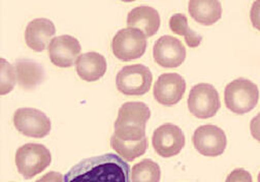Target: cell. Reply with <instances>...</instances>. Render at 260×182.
Segmentation results:
<instances>
[{
  "label": "cell",
  "instance_id": "6da1fadb",
  "mask_svg": "<svg viewBox=\"0 0 260 182\" xmlns=\"http://www.w3.org/2000/svg\"><path fill=\"white\" fill-rule=\"evenodd\" d=\"M130 168L120 157L107 154L83 160L64 176V182H132Z\"/></svg>",
  "mask_w": 260,
  "mask_h": 182
},
{
  "label": "cell",
  "instance_id": "7a4b0ae2",
  "mask_svg": "<svg viewBox=\"0 0 260 182\" xmlns=\"http://www.w3.org/2000/svg\"><path fill=\"white\" fill-rule=\"evenodd\" d=\"M151 117L150 108L142 102H128L119 109L115 121V137L125 140H143L146 137V124Z\"/></svg>",
  "mask_w": 260,
  "mask_h": 182
},
{
  "label": "cell",
  "instance_id": "3957f363",
  "mask_svg": "<svg viewBox=\"0 0 260 182\" xmlns=\"http://www.w3.org/2000/svg\"><path fill=\"white\" fill-rule=\"evenodd\" d=\"M225 105L236 114L252 111L259 100V90L256 84L244 78L229 83L224 90Z\"/></svg>",
  "mask_w": 260,
  "mask_h": 182
},
{
  "label": "cell",
  "instance_id": "277c9868",
  "mask_svg": "<svg viewBox=\"0 0 260 182\" xmlns=\"http://www.w3.org/2000/svg\"><path fill=\"white\" fill-rule=\"evenodd\" d=\"M52 162L50 150L43 144L28 143L16 153V166L25 179H31L45 171Z\"/></svg>",
  "mask_w": 260,
  "mask_h": 182
},
{
  "label": "cell",
  "instance_id": "5b68a950",
  "mask_svg": "<svg viewBox=\"0 0 260 182\" xmlns=\"http://www.w3.org/2000/svg\"><path fill=\"white\" fill-rule=\"evenodd\" d=\"M147 49V37L139 29L127 27L115 35L112 42L114 55L121 62L141 58Z\"/></svg>",
  "mask_w": 260,
  "mask_h": 182
},
{
  "label": "cell",
  "instance_id": "8992f818",
  "mask_svg": "<svg viewBox=\"0 0 260 182\" xmlns=\"http://www.w3.org/2000/svg\"><path fill=\"white\" fill-rule=\"evenodd\" d=\"M153 75L144 65L126 66L118 73L116 85L121 94L126 96H144L151 88Z\"/></svg>",
  "mask_w": 260,
  "mask_h": 182
},
{
  "label": "cell",
  "instance_id": "52a82bcc",
  "mask_svg": "<svg viewBox=\"0 0 260 182\" xmlns=\"http://www.w3.org/2000/svg\"><path fill=\"white\" fill-rule=\"evenodd\" d=\"M221 107L216 88L208 83H200L191 88L188 97V109L200 119H208L217 114Z\"/></svg>",
  "mask_w": 260,
  "mask_h": 182
},
{
  "label": "cell",
  "instance_id": "ba28073f",
  "mask_svg": "<svg viewBox=\"0 0 260 182\" xmlns=\"http://www.w3.org/2000/svg\"><path fill=\"white\" fill-rule=\"evenodd\" d=\"M14 126L19 133L30 138H44L51 132V120L42 111L20 108L14 114Z\"/></svg>",
  "mask_w": 260,
  "mask_h": 182
},
{
  "label": "cell",
  "instance_id": "9c48e42d",
  "mask_svg": "<svg viewBox=\"0 0 260 182\" xmlns=\"http://www.w3.org/2000/svg\"><path fill=\"white\" fill-rule=\"evenodd\" d=\"M152 144L162 158H172L181 153L185 146V135L183 131L175 125H162L154 131Z\"/></svg>",
  "mask_w": 260,
  "mask_h": 182
},
{
  "label": "cell",
  "instance_id": "30bf717a",
  "mask_svg": "<svg viewBox=\"0 0 260 182\" xmlns=\"http://www.w3.org/2000/svg\"><path fill=\"white\" fill-rule=\"evenodd\" d=\"M193 144L195 149L205 157L221 156L227 145L226 135L223 130L213 125L202 126L193 134Z\"/></svg>",
  "mask_w": 260,
  "mask_h": 182
},
{
  "label": "cell",
  "instance_id": "8fae6325",
  "mask_svg": "<svg viewBox=\"0 0 260 182\" xmlns=\"http://www.w3.org/2000/svg\"><path fill=\"white\" fill-rule=\"evenodd\" d=\"M153 57L155 63L162 68H178L185 62L186 49L179 39L164 36L155 42Z\"/></svg>",
  "mask_w": 260,
  "mask_h": 182
},
{
  "label": "cell",
  "instance_id": "7c38bea8",
  "mask_svg": "<svg viewBox=\"0 0 260 182\" xmlns=\"http://www.w3.org/2000/svg\"><path fill=\"white\" fill-rule=\"evenodd\" d=\"M185 91V79L177 73H168L159 76L154 85L153 94L159 104L174 106L183 99Z\"/></svg>",
  "mask_w": 260,
  "mask_h": 182
},
{
  "label": "cell",
  "instance_id": "4fadbf2b",
  "mask_svg": "<svg viewBox=\"0 0 260 182\" xmlns=\"http://www.w3.org/2000/svg\"><path fill=\"white\" fill-rule=\"evenodd\" d=\"M49 57L53 65L59 68H70L77 63L82 47L80 42L72 36H60L52 39L48 47Z\"/></svg>",
  "mask_w": 260,
  "mask_h": 182
},
{
  "label": "cell",
  "instance_id": "5bb4252c",
  "mask_svg": "<svg viewBox=\"0 0 260 182\" xmlns=\"http://www.w3.org/2000/svg\"><path fill=\"white\" fill-rule=\"evenodd\" d=\"M56 34L54 23L46 18H38L28 23L25 30V42L35 52H43Z\"/></svg>",
  "mask_w": 260,
  "mask_h": 182
},
{
  "label": "cell",
  "instance_id": "9a60e30c",
  "mask_svg": "<svg viewBox=\"0 0 260 182\" xmlns=\"http://www.w3.org/2000/svg\"><path fill=\"white\" fill-rule=\"evenodd\" d=\"M159 13L151 7L141 6L130 11L127 15L128 27L136 28L147 37H153L160 28Z\"/></svg>",
  "mask_w": 260,
  "mask_h": 182
},
{
  "label": "cell",
  "instance_id": "2e32d148",
  "mask_svg": "<svg viewBox=\"0 0 260 182\" xmlns=\"http://www.w3.org/2000/svg\"><path fill=\"white\" fill-rule=\"evenodd\" d=\"M79 77L87 82H94L104 77L107 72V59L97 52H88L80 55L76 63Z\"/></svg>",
  "mask_w": 260,
  "mask_h": 182
},
{
  "label": "cell",
  "instance_id": "e0dca14e",
  "mask_svg": "<svg viewBox=\"0 0 260 182\" xmlns=\"http://www.w3.org/2000/svg\"><path fill=\"white\" fill-rule=\"evenodd\" d=\"M17 81L24 89H35L45 79V70L42 65L28 58L17 59L14 64Z\"/></svg>",
  "mask_w": 260,
  "mask_h": 182
},
{
  "label": "cell",
  "instance_id": "ac0fdd59",
  "mask_svg": "<svg viewBox=\"0 0 260 182\" xmlns=\"http://www.w3.org/2000/svg\"><path fill=\"white\" fill-rule=\"evenodd\" d=\"M188 11L193 20L206 26L218 22L222 16L221 3L217 0H190Z\"/></svg>",
  "mask_w": 260,
  "mask_h": 182
},
{
  "label": "cell",
  "instance_id": "d6986e66",
  "mask_svg": "<svg viewBox=\"0 0 260 182\" xmlns=\"http://www.w3.org/2000/svg\"><path fill=\"white\" fill-rule=\"evenodd\" d=\"M111 146L126 162H134L145 155L148 147L147 138L144 140H123L112 136Z\"/></svg>",
  "mask_w": 260,
  "mask_h": 182
},
{
  "label": "cell",
  "instance_id": "ffe728a7",
  "mask_svg": "<svg viewBox=\"0 0 260 182\" xmlns=\"http://www.w3.org/2000/svg\"><path fill=\"white\" fill-rule=\"evenodd\" d=\"M170 27L173 33L185 38L186 44L190 48L199 47L203 41V37L189 27L187 17L184 14L173 15L170 20Z\"/></svg>",
  "mask_w": 260,
  "mask_h": 182
},
{
  "label": "cell",
  "instance_id": "44dd1931",
  "mask_svg": "<svg viewBox=\"0 0 260 182\" xmlns=\"http://www.w3.org/2000/svg\"><path fill=\"white\" fill-rule=\"evenodd\" d=\"M160 177L159 165L149 159L136 164L132 171V182H159Z\"/></svg>",
  "mask_w": 260,
  "mask_h": 182
},
{
  "label": "cell",
  "instance_id": "7402d4cb",
  "mask_svg": "<svg viewBox=\"0 0 260 182\" xmlns=\"http://www.w3.org/2000/svg\"><path fill=\"white\" fill-rule=\"evenodd\" d=\"M0 70H2L0 95L6 96L14 89L17 83V74L15 67L9 64L5 58L0 59Z\"/></svg>",
  "mask_w": 260,
  "mask_h": 182
},
{
  "label": "cell",
  "instance_id": "603a6c76",
  "mask_svg": "<svg viewBox=\"0 0 260 182\" xmlns=\"http://www.w3.org/2000/svg\"><path fill=\"white\" fill-rule=\"evenodd\" d=\"M225 182H253V179L248 171L243 168H238L227 176Z\"/></svg>",
  "mask_w": 260,
  "mask_h": 182
},
{
  "label": "cell",
  "instance_id": "cb8c5ba5",
  "mask_svg": "<svg viewBox=\"0 0 260 182\" xmlns=\"http://www.w3.org/2000/svg\"><path fill=\"white\" fill-rule=\"evenodd\" d=\"M250 19L253 27L260 32V0H256L253 3L250 11Z\"/></svg>",
  "mask_w": 260,
  "mask_h": 182
},
{
  "label": "cell",
  "instance_id": "d4e9b609",
  "mask_svg": "<svg viewBox=\"0 0 260 182\" xmlns=\"http://www.w3.org/2000/svg\"><path fill=\"white\" fill-rule=\"evenodd\" d=\"M252 137L260 143V113H258L252 120L250 125Z\"/></svg>",
  "mask_w": 260,
  "mask_h": 182
},
{
  "label": "cell",
  "instance_id": "484cf974",
  "mask_svg": "<svg viewBox=\"0 0 260 182\" xmlns=\"http://www.w3.org/2000/svg\"><path fill=\"white\" fill-rule=\"evenodd\" d=\"M36 182H64V177L55 171L45 174L43 177L38 179Z\"/></svg>",
  "mask_w": 260,
  "mask_h": 182
},
{
  "label": "cell",
  "instance_id": "4316f807",
  "mask_svg": "<svg viewBox=\"0 0 260 182\" xmlns=\"http://www.w3.org/2000/svg\"><path fill=\"white\" fill-rule=\"evenodd\" d=\"M258 182H260V172H259V174H258Z\"/></svg>",
  "mask_w": 260,
  "mask_h": 182
}]
</instances>
